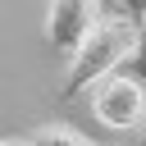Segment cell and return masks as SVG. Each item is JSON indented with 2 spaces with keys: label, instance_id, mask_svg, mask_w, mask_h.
<instances>
[{
  "label": "cell",
  "instance_id": "cell-1",
  "mask_svg": "<svg viewBox=\"0 0 146 146\" xmlns=\"http://www.w3.org/2000/svg\"><path fill=\"white\" fill-rule=\"evenodd\" d=\"M137 46H141V23H132V18H110V14H105V18L78 41V50L68 55V68H64V82H59V100H73V96H82L91 82L119 73V68L137 55Z\"/></svg>",
  "mask_w": 146,
  "mask_h": 146
},
{
  "label": "cell",
  "instance_id": "cell-2",
  "mask_svg": "<svg viewBox=\"0 0 146 146\" xmlns=\"http://www.w3.org/2000/svg\"><path fill=\"white\" fill-rule=\"evenodd\" d=\"M91 114L105 123V128H137L141 123V110H146V96H141V82L132 73H110L100 82H91Z\"/></svg>",
  "mask_w": 146,
  "mask_h": 146
},
{
  "label": "cell",
  "instance_id": "cell-3",
  "mask_svg": "<svg viewBox=\"0 0 146 146\" xmlns=\"http://www.w3.org/2000/svg\"><path fill=\"white\" fill-rule=\"evenodd\" d=\"M105 18L100 0H50L46 9V46L55 55H73L78 41Z\"/></svg>",
  "mask_w": 146,
  "mask_h": 146
},
{
  "label": "cell",
  "instance_id": "cell-4",
  "mask_svg": "<svg viewBox=\"0 0 146 146\" xmlns=\"http://www.w3.org/2000/svg\"><path fill=\"white\" fill-rule=\"evenodd\" d=\"M27 146H100V141L64 128V123H46V128H36V137H27Z\"/></svg>",
  "mask_w": 146,
  "mask_h": 146
},
{
  "label": "cell",
  "instance_id": "cell-5",
  "mask_svg": "<svg viewBox=\"0 0 146 146\" xmlns=\"http://www.w3.org/2000/svg\"><path fill=\"white\" fill-rule=\"evenodd\" d=\"M119 5H123V18L141 23V14H146V0H119Z\"/></svg>",
  "mask_w": 146,
  "mask_h": 146
},
{
  "label": "cell",
  "instance_id": "cell-6",
  "mask_svg": "<svg viewBox=\"0 0 146 146\" xmlns=\"http://www.w3.org/2000/svg\"><path fill=\"white\" fill-rule=\"evenodd\" d=\"M0 146H27V137H0Z\"/></svg>",
  "mask_w": 146,
  "mask_h": 146
}]
</instances>
